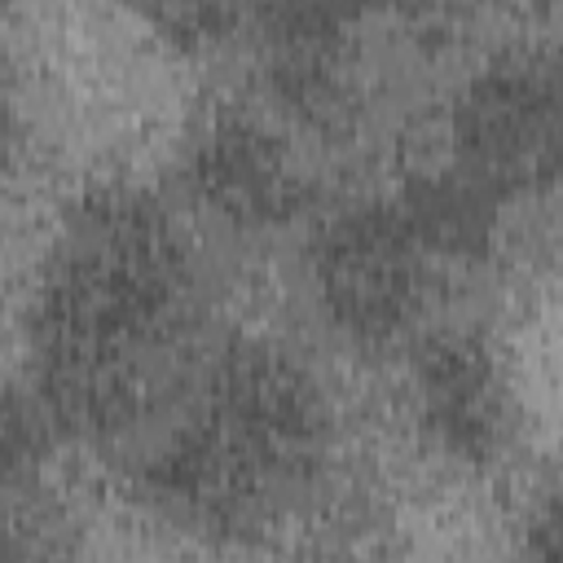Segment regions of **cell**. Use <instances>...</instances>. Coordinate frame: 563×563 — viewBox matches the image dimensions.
<instances>
[{"label":"cell","instance_id":"6da1fadb","mask_svg":"<svg viewBox=\"0 0 563 563\" xmlns=\"http://www.w3.org/2000/svg\"><path fill=\"white\" fill-rule=\"evenodd\" d=\"M40 405L57 427L114 435L185 387L189 264L141 194L70 211L31 317Z\"/></svg>","mask_w":563,"mask_h":563},{"label":"cell","instance_id":"9c48e42d","mask_svg":"<svg viewBox=\"0 0 563 563\" xmlns=\"http://www.w3.org/2000/svg\"><path fill=\"white\" fill-rule=\"evenodd\" d=\"M53 418L13 391H0V493L18 488L44 457Z\"/></svg>","mask_w":563,"mask_h":563},{"label":"cell","instance_id":"277c9868","mask_svg":"<svg viewBox=\"0 0 563 563\" xmlns=\"http://www.w3.org/2000/svg\"><path fill=\"white\" fill-rule=\"evenodd\" d=\"M457 167L510 198L559 172V79L550 62L515 57L484 70L453 114Z\"/></svg>","mask_w":563,"mask_h":563},{"label":"cell","instance_id":"3957f363","mask_svg":"<svg viewBox=\"0 0 563 563\" xmlns=\"http://www.w3.org/2000/svg\"><path fill=\"white\" fill-rule=\"evenodd\" d=\"M431 251L418 242L400 202L334 216L312 251L325 312L356 339H391L422 303Z\"/></svg>","mask_w":563,"mask_h":563},{"label":"cell","instance_id":"8992f818","mask_svg":"<svg viewBox=\"0 0 563 563\" xmlns=\"http://www.w3.org/2000/svg\"><path fill=\"white\" fill-rule=\"evenodd\" d=\"M418 396L427 427L462 457L497 453L506 435V396L493 356L466 339L444 334L422 347L418 361Z\"/></svg>","mask_w":563,"mask_h":563},{"label":"cell","instance_id":"7a4b0ae2","mask_svg":"<svg viewBox=\"0 0 563 563\" xmlns=\"http://www.w3.org/2000/svg\"><path fill=\"white\" fill-rule=\"evenodd\" d=\"M321 405L295 361L233 343L176 391V422L141 479L167 510L238 528L282 501L317 462Z\"/></svg>","mask_w":563,"mask_h":563},{"label":"cell","instance_id":"52a82bcc","mask_svg":"<svg viewBox=\"0 0 563 563\" xmlns=\"http://www.w3.org/2000/svg\"><path fill=\"white\" fill-rule=\"evenodd\" d=\"M501 202L506 198L493 194L484 180L453 167V172L418 180L400 198V211L431 255H479L493 238Z\"/></svg>","mask_w":563,"mask_h":563},{"label":"cell","instance_id":"30bf717a","mask_svg":"<svg viewBox=\"0 0 563 563\" xmlns=\"http://www.w3.org/2000/svg\"><path fill=\"white\" fill-rule=\"evenodd\" d=\"M9 119H13V106H9V84H4V66H0V145L9 136Z\"/></svg>","mask_w":563,"mask_h":563},{"label":"cell","instance_id":"5b68a950","mask_svg":"<svg viewBox=\"0 0 563 563\" xmlns=\"http://www.w3.org/2000/svg\"><path fill=\"white\" fill-rule=\"evenodd\" d=\"M189 176L220 216L242 224L290 220L308 198L303 180L290 172L273 136H264L246 119H216L194 150Z\"/></svg>","mask_w":563,"mask_h":563},{"label":"cell","instance_id":"ba28073f","mask_svg":"<svg viewBox=\"0 0 563 563\" xmlns=\"http://www.w3.org/2000/svg\"><path fill=\"white\" fill-rule=\"evenodd\" d=\"M141 18L180 48H202L238 31L242 0H132Z\"/></svg>","mask_w":563,"mask_h":563}]
</instances>
